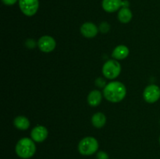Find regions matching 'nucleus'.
I'll use <instances>...</instances> for the list:
<instances>
[{
  "instance_id": "nucleus-20",
  "label": "nucleus",
  "mask_w": 160,
  "mask_h": 159,
  "mask_svg": "<svg viewBox=\"0 0 160 159\" xmlns=\"http://www.w3.org/2000/svg\"><path fill=\"white\" fill-rule=\"evenodd\" d=\"M159 143H160V137H159Z\"/></svg>"
},
{
  "instance_id": "nucleus-12",
  "label": "nucleus",
  "mask_w": 160,
  "mask_h": 159,
  "mask_svg": "<svg viewBox=\"0 0 160 159\" xmlns=\"http://www.w3.org/2000/svg\"><path fill=\"white\" fill-rule=\"evenodd\" d=\"M102 94L99 90H92L88 95V103L92 107H96L102 101Z\"/></svg>"
},
{
  "instance_id": "nucleus-13",
  "label": "nucleus",
  "mask_w": 160,
  "mask_h": 159,
  "mask_svg": "<svg viewBox=\"0 0 160 159\" xmlns=\"http://www.w3.org/2000/svg\"><path fill=\"white\" fill-rule=\"evenodd\" d=\"M13 124L17 129L20 130H26L30 127V121L27 117L23 115L16 117L13 120Z\"/></svg>"
},
{
  "instance_id": "nucleus-10",
  "label": "nucleus",
  "mask_w": 160,
  "mask_h": 159,
  "mask_svg": "<svg viewBox=\"0 0 160 159\" xmlns=\"http://www.w3.org/2000/svg\"><path fill=\"white\" fill-rule=\"evenodd\" d=\"M123 6L122 0H103L102 8L108 12H114Z\"/></svg>"
},
{
  "instance_id": "nucleus-8",
  "label": "nucleus",
  "mask_w": 160,
  "mask_h": 159,
  "mask_svg": "<svg viewBox=\"0 0 160 159\" xmlns=\"http://www.w3.org/2000/svg\"><path fill=\"white\" fill-rule=\"evenodd\" d=\"M48 129L43 126H38L31 130V137L34 141L41 143L43 142L48 137Z\"/></svg>"
},
{
  "instance_id": "nucleus-7",
  "label": "nucleus",
  "mask_w": 160,
  "mask_h": 159,
  "mask_svg": "<svg viewBox=\"0 0 160 159\" xmlns=\"http://www.w3.org/2000/svg\"><path fill=\"white\" fill-rule=\"evenodd\" d=\"M38 46L39 49L43 52H51L56 46V40L52 37L48 35L42 36L38 41Z\"/></svg>"
},
{
  "instance_id": "nucleus-18",
  "label": "nucleus",
  "mask_w": 160,
  "mask_h": 159,
  "mask_svg": "<svg viewBox=\"0 0 160 159\" xmlns=\"http://www.w3.org/2000/svg\"><path fill=\"white\" fill-rule=\"evenodd\" d=\"M95 83H96V85L98 86V87H103L104 86H106V82H105V80L102 78H98V79H97L96 82Z\"/></svg>"
},
{
  "instance_id": "nucleus-6",
  "label": "nucleus",
  "mask_w": 160,
  "mask_h": 159,
  "mask_svg": "<svg viewBox=\"0 0 160 159\" xmlns=\"http://www.w3.org/2000/svg\"><path fill=\"white\" fill-rule=\"evenodd\" d=\"M143 97L148 103H155L160 98V88L156 84H151L145 87L143 92Z\"/></svg>"
},
{
  "instance_id": "nucleus-17",
  "label": "nucleus",
  "mask_w": 160,
  "mask_h": 159,
  "mask_svg": "<svg viewBox=\"0 0 160 159\" xmlns=\"http://www.w3.org/2000/svg\"><path fill=\"white\" fill-rule=\"evenodd\" d=\"M97 159H109V155L104 151H99L97 154Z\"/></svg>"
},
{
  "instance_id": "nucleus-4",
  "label": "nucleus",
  "mask_w": 160,
  "mask_h": 159,
  "mask_svg": "<svg viewBox=\"0 0 160 159\" xmlns=\"http://www.w3.org/2000/svg\"><path fill=\"white\" fill-rule=\"evenodd\" d=\"M121 65L115 59L108 60L102 67V73L107 79L113 80L120 75Z\"/></svg>"
},
{
  "instance_id": "nucleus-9",
  "label": "nucleus",
  "mask_w": 160,
  "mask_h": 159,
  "mask_svg": "<svg viewBox=\"0 0 160 159\" xmlns=\"http://www.w3.org/2000/svg\"><path fill=\"white\" fill-rule=\"evenodd\" d=\"M81 33L84 37L87 38H92L98 34V27L93 23L87 22L83 23L82 26H81Z\"/></svg>"
},
{
  "instance_id": "nucleus-5",
  "label": "nucleus",
  "mask_w": 160,
  "mask_h": 159,
  "mask_svg": "<svg viewBox=\"0 0 160 159\" xmlns=\"http://www.w3.org/2000/svg\"><path fill=\"white\" fill-rule=\"evenodd\" d=\"M19 6L24 15L32 17L37 12L39 7L38 0H19Z\"/></svg>"
},
{
  "instance_id": "nucleus-16",
  "label": "nucleus",
  "mask_w": 160,
  "mask_h": 159,
  "mask_svg": "<svg viewBox=\"0 0 160 159\" xmlns=\"http://www.w3.org/2000/svg\"><path fill=\"white\" fill-rule=\"evenodd\" d=\"M109 28H110V26L109 25V23H106V22H103L100 24L99 26V30L102 33H106L109 31Z\"/></svg>"
},
{
  "instance_id": "nucleus-11",
  "label": "nucleus",
  "mask_w": 160,
  "mask_h": 159,
  "mask_svg": "<svg viewBox=\"0 0 160 159\" xmlns=\"http://www.w3.org/2000/svg\"><path fill=\"white\" fill-rule=\"evenodd\" d=\"M128 55H129V49L125 45H119L116 47L112 53V58L118 60L124 59L125 58L128 57Z\"/></svg>"
},
{
  "instance_id": "nucleus-14",
  "label": "nucleus",
  "mask_w": 160,
  "mask_h": 159,
  "mask_svg": "<svg viewBox=\"0 0 160 159\" xmlns=\"http://www.w3.org/2000/svg\"><path fill=\"white\" fill-rule=\"evenodd\" d=\"M133 17L132 12L129 8L123 7L118 12V20L122 23H128L131 20Z\"/></svg>"
},
{
  "instance_id": "nucleus-15",
  "label": "nucleus",
  "mask_w": 160,
  "mask_h": 159,
  "mask_svg": "<svg viewBox=\"0 0 160 159\" xmlns=\"http://www.w3.org/2000/svg\"><path fill=\"white\" fill-rule=\"evenodd\" d=\"M106 123V117L102 112H97L94 114L92 118V123L95 128H102Z\"/></svg>"
},
{
  "instance_id": "nucleus-2",
  "label": "nucleus",
  "mask_w": 160,
  "mask_h": 159,
  "mask_svg": "<svg viewBox=\"0 0 160 159\" xmlns=\"http://www.w3.org/2000/svg\"><path fill=\"white\" fill-rule=\"evenodd\" d=\"M36 146L34 140L31 138L24 137L17 142L16 145V153L23 159H28L35 154Z\"/></svg>"
},
{
  "instance_id": "nucleus-19",
  "label": "nucleus",
  "mask_w": 160,
  "mask_h": 159,
  "mask_svg": "<svg viewBox=\"0 0 160 159\" xmlns=\"http://www.w3.org/2000/svg\"><path fill=\"white\" fill-rule=\"evenodd\" d=\"M2 2L6 6H12L17 2V0H2Z\"/></svg>"
},
{
  "instance_id": "nucleus-3",
  "label": "nucleus",
  "mask_w": 160,
  "mask_h": 159,
  "mask_svg": "<svg viewBox=\"0 0 160 159\" xmlns=\"http://www.w3.org/2000/svg\"><path fill=\"white\" fill-rule=\"evenodd\" d=\"M98 149V143L92 137H84L78 144V151L82 155H92Z\"/></svg>"
},
{
  "instance_id": "nucleus-1",
  "label": "nucleus",
  "mask_w": 160,
  "mask_h": 159,
  "mask_svg": "<svg viewBox=\"0 0 160 159\" xmlns=\"http://www.w3.org/2000/svg\"><path fill=\"white\" fill-rule=\"evenodd\" d=\"M127 94V89L124 84L119 81H112L105 86L103 95L106 100L111 102H120Z\"/></svg>"
}]
</instances>
